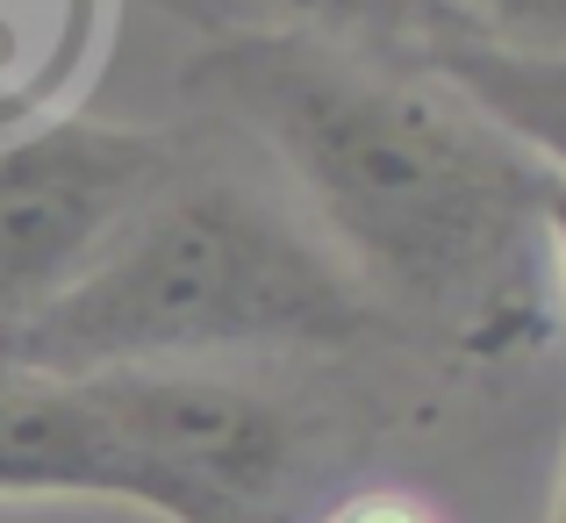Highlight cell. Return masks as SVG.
<instances>
[{"label":"cell","instance_id":"277c9868","mask_svg":"<svg viewBox=\"0 0 566 523\" xmlns=\"http://www.w3.org/2000/svg\"><path fill=\"white\" fill-rule=\"evenodd\" d=\"M0 502H129L187 523V495L166 473L108 373L0 387Z\"/></svg>","mask_w":566,"mask_h":523},{"label":"cell","instance_id":"52a82bcc","mask_svg":"<svg viewBox=\"0 0 566 523\" xmlns=\"http://www.w3.org/2000/svg\"><path fill=\"white\" fill-rule=\"evenodd\" d=\"M481 36L531 43V51H566V0H452Z\"/></svg>","mask_w":566,"mask_h":523},{"label":"cell","instance_id":"ba28073f","mask_svg":"<svg viewBox=\"0 0 566 523\" xmlns=\"http://www.w3.org/2000/svg\"><path fill=\"white\" fill-rule=\"evenodd\" d=\"M316 523H444V516L430 510V502L401 495V488H359V495L331 502Z\"/></svg>","mask_w":566,"mask_h":523},{"label":"cell","instance_id":"5b68a950","mask_svg":"<svg viewBox=\"0 0 566 523\" xmlns=\"http://www.w3.org/2000/svg\"><path fill=\"white\" fill-rule=\"evenodd\" d=\"M430 80H444L459 101L488 115L510 144H524L545 172H566V51L467 36L423 57Z\"/></svg>","mask_w":566,"mask_h":523},{"label":"cell","instance_id":"30bf717a","mask_svg":"<svg viewBox=\"0 0 566 523\" xmlns=\"http://www.w3.org/2000/svg\"><path fill=\"white\" fill-rule=\"evenodd\" d=\"M553 523H566V459H559V481H553Z\"/></svg>","mask_w":566,"mask_h":523},{"label":"cell","instance_id":"6da1fadb","mask_svg":"<svg viewBox=\"0 0 566 523\" xmlns=\"http://www.w3.org/2000/svg\"><path fill=\"white\" fill-rule=\"evenodd\" d=\"M187 94L230 108L287 166L308 230L352 265L374 308L473 352L531 331L545 166L444 80L280 29H230L187 65Z\"/></svg>","mask_w":566,"mask_h":523},{"label":"cell","instance_id":"7a4b0ae2","mask_svg":"<svg viewBox=\"0 0 566 523\" xmlns=\"http://www.w3.org/2000/svg\"><path fill=\"white\" fill-rule=\"evenodd\" d=\"M374 331V294L302 216L244 179L187 166L51 308L0 337V358L72 380L222 352H345Z\"/></svg>","mask_w":566,"mask_h":523},{"label":"cell","instance_id":"9c48e42d","mask_svg":"<svg viewBox=\"0 0 566 523\" xmlns=\"http://www.w3.org/2000/svg\"><path fill=\"white\" fill-rule=\"evenodd\" d=\"M538 237H545V251H553L559 302H566V172H545V193H538Z\"/></svg>","mask_w":566,"mask_h":523},{"label":"cell","instance_id":"3957f363","mask_svg":"<svg viewBox=\"0 0 566 523\" xmlns=\"http://www.w3.org/2000/svg\"><path fill=\"white\" fill-rule=\"evenodd\" d=\"M180 172L187 144L166 129L36 123L0 137V337L51 308Z\"/></svg>","mask_w":566,"mask_h":523},{"label":"cell","instance_id":"8992f818","mask_svg":"<svg viewBox=\"0 0 566 523\" xmlns=\"http://www.w3.org/2000/svg\"><path fill=\"white\" fill-rule=\"evenodd\" d=\"M244 14V29H280V36H316L337 51H395V57H430L444 43H467L481 29L452 0H222Z\"/></svg>","mask_w":566,"mask_h":523}]
</instances>
